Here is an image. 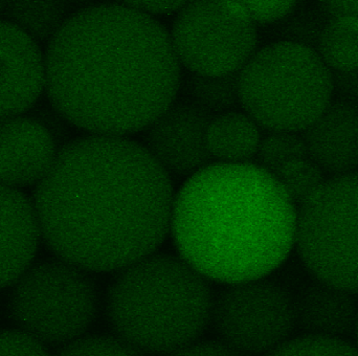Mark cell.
<instances>
[{
    "mask_svg": "<svg viewBox=\"0 0 358 356\" xmlns=\"http://www.w3.org/2000/svg\"><path fill=\"white\" fill-rule=\"evenodd\" d=\"M240 105L266 131L303 132L334 101L331 71L313 48L278 41L238 73Z\"/></svg>",
    "mask_w": 358,
    "mask_h": 356,
    "instance_id": "5b68a950",
    "label": "cell"
},
{
    "mask_svg": "<svg viewBox=\"0 0 358 356\" xmlns=\"http://www.w3.org/2000/svg\"><path fill=\"white\" fill-rule=\"evenodd\" d=\"M308 157L329 178L357 172L358 105L334 100L303 132Z\"/></svg>",
    "mask_w": 358,
    "mask_h": 356,
    "instance_id": "4fadbf2b",
    "label": "cell"
},
{
    "mask_svg": "<svg viewBox=\"0 0 358 356\" xmlns=\"http://www.w3.org/2000/svg\"><path fill=\"white\" fill-rule=\"evenodd\" d=\"M296 326L305 336L341 339L355 330L357 294L315 280L294 299Z\"/></svg>",
    "mask_w": 358,
    "mask_h": 356,
    "instance_id": "9a60e30c",
    "label": "cell"
},
{
    "mask_svg": "<svg viewBox=\"0 0 358 356\" xmlns=\"http://www.w3.org/2000/svg\"><path fill=\"white\" fill-rule=\"evenodd\" d=\"M319 8L328 17H353L358 19V0H319Z\"/></svg>",
    "mask_w": 358,
    "mask_h": 356,
    "instance_id": "f546056e",
    "label": "cell"
},
{
    "mask_svg": "<svg viewBox=\"0 0 358 356\" xmlns=\"http://www.w3.org/2000/svg\"><path fill=\"white\" fill-rule=\"evenodd\" d=\"M213 300L208 280L187 261L155 252L117 271L107 317L117 338L136 350L170 355L201 336Z\"/></svg>",
    "mask_w": 358,
    "mask_h": 356,
    "instance_id": "277c9868",
    "label": "cell"
},
{
    "mask_svg": "<svg viewBox=\"0 0 358 356\" xmlns=\"http://www.w3.org/2000/svg\"><path fill=\"white\" fill-rule=\"evenodd\" d=\"M355 336H357V348L358 349V318H357V326H355Z\"/></svg>",
    "mask_w": 358,
    "mask_h": 356,
    "instance_id": "1f68e13d",
    "label": "cell"
},
{
    "mask_svg": "<svg viewBox=\"0 0 358 356\" xmlns=\"http://www.w3.org/2000/svg\"><path fill=\"white\" fill-rule=\"evenodd\" d=\"M185 100L199 107L208 115H221L237 111L240 105L238 73L201 75L193 73L181 81Z\"/></svg>",
    "mask_w": 358,
    "mask_h": 356,
    "instance_id": "ac0fdd59",
    "label": "cell"
},
{
    "mask_svg": "<svg viewBox=\"0 0 358 356\" xmlns=\"http://www.w3.org/2000/svg\"><path fill=\"white\" fill-rule=\"evenodd\" d=\"M273 176L296 208L311 197L327 179L323 170L309 157L287 164Z\"/></svg>",
    "mask_w": 358,
    "mask_h": 356,
    "instance_id": "44dd1931",
    "label": "cell"
},
{
    "mask_svg": "<svg viewBox=\"0 0 358 356\" xmlns=\"http://www.w3.org/2000/svg\"><path fill=\"white\" fill-rule=\"evenodd\" d=\"M260 24L280 22L292 14L300 0H231Z\"/></svg>",
    "mask_w": 358,
    "mask_h": 356,
    "instance_id": "d4e9b609",
    "label": "cell"
},
{
    "mask_svg": "<svg viewBox=\"0 0 358 356\" xmlns=\"http://www.w3.org/2000/svg\"><path fill=\"white\" fill-rule=\"evenodd\" d=\"M40 239L33 202L20 190L0 183V290L31 266Z\"/></svg>",
    "mask_w": 358,
    "mask_h": 356,
    "instance_id": "5bb4252c",
    "label": "cell"
},
{
    "mask_svg": "<svg viewBox=\"0 0 358 356\" xmlns=\"http://www.w3.org/2000/svg\"><path fill=\"white\" fill-rule=\"evenodd\" d=\"M57 356H144L121 339L113 336H82L65 345Z\"/></svg>",
    "mask_w": 358,
    "mask_h": 356,
    "instance_id": "cb8c5ba5",
    "label": "cell"
},
{
    "mask_svg": "<svg viewBox=\"0 0 358 356\" xmlns=\"http://www.w3.org/2000/svg\"><path fill=\"white\" fill-rule=\"evenodd\" d=\"M210 321L221 342L237 353H269L296 326L294 298L266 278L229 284L213 300Z\"/></svg>",
    "mask_w": 358,
    "mask_h": 356,
    "instance_id": "9c48e42d",
    "label": "cell"
},
{
    "mask_svg": "<svg viewBox=\"0 0 358 356\" xmlns=\"http://www.w3.org/2000/svg\"><path fill=\"white\" fill-rule=\"evenodd\" d=\"M170 176L143 145L90 136L58 151L36 187L41 238L87 271H120L157 252L171 227Z\"/></svg>",
    "mask_w": 358,
    "mask_h": 356,
    "instance_id": "6da1fadb",
    "label": "cell"
},
{
    "mask_svg": "<svg viewBox=\"0 0 358 356\" xmlns=\"http://www.w3.org/2000/svg\"><path fill=\"white\" fill-rule=\"evenodd\" d=\"M169 356H242L222 342H194Z\"/></svg>",
    "mask_w": 358,
    "mask_h": 356,
    "instance_id": "83f0119b",
    "label": "cell"
},
{
    "mask_svg": "<svg viewBox=\"0 0 358 356\" xmlns=\"http://www.w3.org/2000/svg\"><path fill=\"white\" fill-rule=\"evenodd\" d=\"M44 65L52 107L94 136L144 131L181 86L171 36L151 15L125 4L69 17L48 41Z\"/></svg>",
    "mask_w": 358,
    "mask_h": 356,
    "instance_id": "7a4b0ae2",
    "label": "cell"
},
{
    "mask_svg": "<svg viewBox=\"0 0 358 356\" xmlns=\"http://www.w3.org/2000/svg\"><path fill=\"white\" fill-rule=\"evenodd\" d=\"M328 19L320 8L319 10H301L296 14L292 13L280 21L278 29L280 41L299 44L315 50Z\"/></svg>",
    "mask_w": 358,
    "mask_h": 356,
    "instance_id": "7402d4cb",
    "label": "cell"
},
{
    "mask_svg": "<svg viewBox=\"0 0 358 356\" xmlns=\"http://www.w3.org/2000/svg\"><path fill=\"white\" fill-rule=\"evenodd\" d=\"M261 138L257 152V165L271 174L296 159L308 157L306 143L301 132L267 131Z\"/></svg>",
    "mask_w": 358,
    "mask_h": 356,
    "instance_id": "ffe728a7",
    "label": "cell"
},
{
    "mask_svg": "<svg viewBox=\"0 0 358 356\" xmlns=\"http://www.w3.org/2000/svg\"><path fill=\"white\" fill-rule=\"evenodd\" d=\"M257 23L231 0H195L179 10L171 41L180 65L201 75L238 73L256 52Z\"/></svg>",
    "mask_w": 358,
    "mask_h": 356,
    "instance_id": "ba28073f",
    "label": "cell"
},
{
    "mask_svg": "<svg viewBox=\"0 0 358 356\" xmlns=\"http://www.w3.org/2000/svg\"><path fill=\"white\" fill-rule=\"evenodd\" d=\"M125 6L146 14H169L180 10L195 0H122Z\"/></svg>",
    "mask_w": 358,
    "mask_h": 356,
    "instance_id": "f1b7e54d",
    "label": "cell"
},
{
    "mask_svg": "<svg viewBox=\"0 0 358 356\" xmlns=\"http://www.w3.org/2000/svg\"><path fill=\"white\" fill-rule=\"evenodd\" d=\"M6 3H8V0H0V14L3 13L4 8H6Z\"/></svg>",
    "mask_w": 358,
    "mask_h": 356,
    "instance_id": "4dcf8cb0",
    "label": "cell"
},
{
    "mask_svg": "<svg viewBox=\"0 0 358 356\" xmlns=\"http://www.w3.org/2000/svg\"><path fill=\"white\" fill-rule=\"evenodd\" d=\"M334 100L358 105V67L344 71H331Z\"/></svg>",
    "mask_w": 358,
    "mask_h": 356,
    "instance_id": "4316f807",
    "label": "cell"
},
{
    "mask_svg": "<svg viewBox=\"0 0 358 356\" xmlns=\"http://www.w3.org/2000/svg\"><path fill=\"white\" fill-rule=\"evenodd\" d=\"M266 356H358V349L341 339L304 334L288 340Z\"/></svg>",
    "mask_w": 358,
    "mask_h": 356,
    "instance_id": "603a6c76",
    "label": "cell"
},
{
    "mask_svg": "<svg viewBox=\"0 0 358 356\" xmlns=\"http://www.w3.org/2000/svg\"><path fill=\"white\" fill-rule=\"evenodd\" d=\"M56 143L46 126L31 118L0 122V183L21 189L37 185L56 159Z\"/></svg>",
    "mask_w": 358,
    "mask_h": 356,
    "instance_id": "7c38bea8",
    "label": "cell"
},
{
    "mask_svg": "<svg viewBox=\"0 0 358 356\" xmlns=\"http://www.w3.org/2000/svg\"><path fill=\"white\" fill-rule=\"evenodd\" d=\"M261 128L245 111L215 115L208 131V146L214 163L248 164L256 159Z\"/></svg>",
    "mask_w": 358,
    "mask_h": 356,
    "instance_id": "2e32d148",
    "label": "cell"
},
{
    "mask_svg": "<svg viewBox=\"0 0 358 356\" xmlns=\"http://www.w3.org/2000/svg\"><path fill=\"white\" fill-rule=\"evenodd\" d=\"M299 256L315 280L358 294V173L328 178L298 206Z\"/></svg>",
    "mask_w": 358,
    "mask_h": 356,
    "instance_id": "52a82bcc",
    "label": "cell"
},
{
    "mask_svg": "<svg viewBox=\"0 0 358 356\" xmlns=\"http://www.w3.org/2000/svg\"><path fill=\"white\" fill-rule=\"evenodd\" d=\"M0 356H50L46 347L20 330L0 332Z\"/></svg>",
    "mask_w": 358,
    "mask_h": 356,
    "instance_id": "484cf974",
    "label": "cell"
},
{
    "mask_svg": "<svg viewBox=\"0 0 358 356\" xmlns=\"http://www.w3.org/2000/svg\"><path fill=\"white\" fill-rule=\"evenodd\" d=\"M6 20L36 42L50 41L66 20L65 0H8Z\"/></svg>",
    "mask_w": 358,
    "mask_h": 356,
    "instance_id": "e0dca14e",
    "label": "cell"
},
{
    "mask_svg": "<svg viewBox=\"0 0 358 356\" xmlns=\"http://www.w3.org/2000/svg\"><path fill=\"white\" fill-rule=\"evenodd\" d=\"M315 52L331 71L358 67V19L334 17L328 19Z\"/></svg>",
    "mask_w": 358,
    "mask_h": 356,
    "instance_id": "d6986e66",
    "label": "cell"
},
{
    "mask_svg": "<svg viewBox=\"0 0 358 356\" xmlns=\"http://www.w3.org/2000/svg\"><path fill=\"white\" fill-rule=\"evenodd\" d=\"M212 118L189 101H174L144 130L143 146L170 178H191L214 163L208 146Z\"/></svg>",
    "mask_w": 358,
    "mask_h": 356,
    "instance_id": "30bf717a",
    "label": "cell"
},
{
    "mask_svg": "<svg viewBox=\"0 0 358 356\" xmlns=\"http://www.w3.org/2000/svg\"><path fill=\"white\" fill-rule=\"evenodd\" d=\"M99 307L90 271L58 258L31 264L13 284L10 317L20 332L44 346L82 338Z\"/></svg>",
    "mask_w": 358,
    "mask_h": 356,
    "instance_id": "8992f818",
    "label": "cell"
},
{
    "mask_svg": "<svg viewBox=\"0 0 358 356\" xmlns=\"http://www.w3.org/2000/svg\"><path fill=\"white\" fill-rule=\"evenodd\" d=\"M45 90L44 55L35 40L0 20V122L22 115Z\"/></svg>",
    "mask_w": 358,
    "mask_h": 356,
    "instance_id": "8fae6325",
    "label": "cell"
},
{
    "mask_svg": "<svg viewBox=\"0 0 358 356\" xmlns=\"http://www.w3.org/2000/svg\"><path fill=\"white\" fill-rule=\"evenodd\" d=\"M298 208L271 172L255 163H212L174 198L178 255L210 281L266 278L296 243Z\"/></svg>",
    "mask_w": 358,
    "mask_h": 356,
    "instance_id": "3957f363",
    "label": "cell"
},
{
    "mask_svg": "<svg viewBox=\"0 0 358 356\" xmlns=\"http://www.w3.org/2000/svg\"><path fill=\"white\" fill-rule=\"evenodd\" d=\"M357 172L358 173V155H357Z\"/></svg>",
    "mask_w": 358,
    "mask_h": 356,
    "instance_id": "d6a6232c",
    "label": "cell"
}]
</instances>
